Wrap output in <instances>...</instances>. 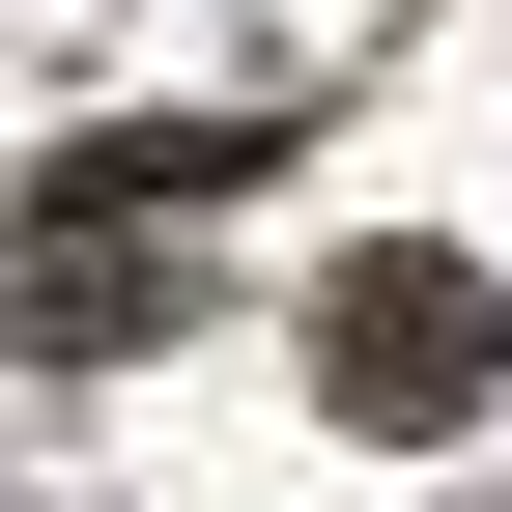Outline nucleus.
<instances>
[{"label": "nucleus", "mask_w": 512, "mask_h": 512, "mask_svg": "<svg viewBox=\"0 0 512 512\" xmlns=\"http://www.w3.org/2000/svg\"><path fill=\"white\" fill-rule=\"evenodd\" d=\"M456 370H484L456 285H370V313H342V399H456Z\"/></svg>", "instance_id": "f257e3e1"}]
</instances>
